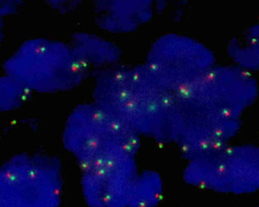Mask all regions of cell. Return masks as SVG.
<instances>
[{
  "mask_svg": "<svg viewBox=\"0 0 259 207\" xmlns=\"http://www.w3.org/2000/svg\"><path fill=\"white\" fill-rule=\"evenodd\" d=\"M3 35H4V25H3V17L0 16V43L2 42Z\"/></svg>",
  "mask_w": 259,
  "mask_h": 207,
  "instance_id": "8992f818",
  "label": "cell"
},
{
  "mask_svg": "<svg viewBox=\"0 0 259 207\" xmlns=\"http://www.w3.org/2000/svg\"><path fill=\"white\" fill-rule=\"evenodd\" d=\"M45 1L51 7L58 11L69 12L78 6L81 0H45Z\"/></svg>",
  "mask_w": 259,
  "mask_h": 207,
  "instance_id": "277c9868",
  "label": "cell"
},
{
  "mask_svg": "<svg viewBox=\"0 0 259 207\" xmlns=\"http://www.w3.org/2000/svg\"><path fill=\"white\" fill-rule=\"evenodd\" d=\"M31 90L10 75L0 78V113L20 107L29 97Z\"/></svg>",
  "mask_w": 259,
  "mask_h": 207,
  "instance_id": "3957f363",
  "label": "cell"
},
{
  "mask_svg": "<svg viewBox=\"0 0 259 207\" xmlns=\"http://www.w3.org/2000/svg\"><path fill=\"white\" fill-rule=\"evenodd\" d=\"M63 171L47 154L15 156L0 166V207H60Z\"/></svg>",
  "mask_w": 259,
  "mask_h": 207,
  "instance_id": "7a4b0ae2",
  "label": "cell"
},
{
  "mask_svg": "<svg viewBox=\"0 0 259 207\" xmlns=\"http://www.w3.org/2000/svg\"><path fill=\"white\" fill-rule=\"evenodd\" d=\"M20 4V0H0V16L3 17L15 13Z\"/></svg>",
  "mask_w": 259,
  "mask_h": 207,
  "instance_id": "5b68a950",
  "label": "cell"
},
{
  "mask_svg": "<svg viewBox=\"0 0 259 207\" xmlns=\"http://www.w3.org/2000/svg\"><path fill=\"white\" fill-rule=\"evenodd\" d=\"M7 75L31 91L57 93L78 86L84 78L85 65L72 46L48 39L24 43L5 64Z\"/></svg>",
  "mask_w": 259,
  "mask_h": 207,
  "instance_id": "6da1fadb",
  "label": "cell"
}]
</instances>
